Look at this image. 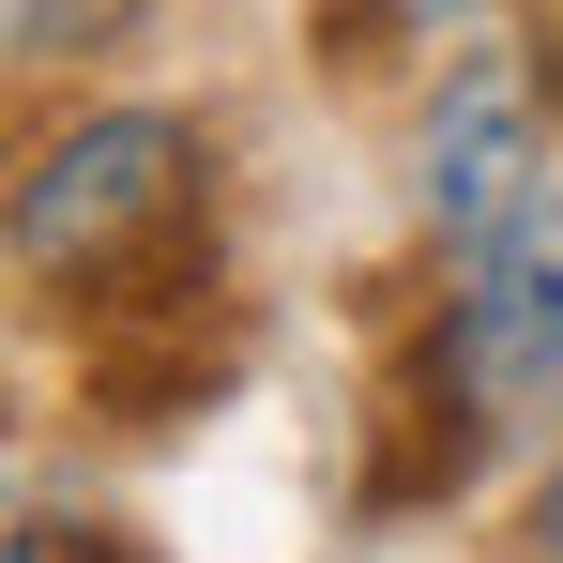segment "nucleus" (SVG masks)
I'll use <instances>...</instances> for the list:
<instances>
[{"mask_svg":"<svg viewBox=\"0 0 563 563\" xmlns=\"http://www.w3.org/2000/svg\"><path fill=\"white\" fill-rule=\"evenodd\" d=\"M184 198H198V122L168 107H92V122H62L15 198H0V244H15V275L62 289V305H137V289L184 260Z\"/></svg>","mask_w":563,"mask_h":563,"instance_id":"1","label":"nucleus"},{"mask_svg":"<svg viewBox=\"0 0 563 563\" xmlns=\"http://www.w3.org/2000/svg\"><path fill=\"white\" fill-rule=\"evenodd\" d=\"M427 366L457 380L487 427L533 411V396H563V184H533L503 229H472V244H457V289H442Z\"/></svg>","mask_w":563,"mask_h":563,"instance_id":"2","label":"nucleus"},{"mask_svg":"<svg viewBox=\"0 0 563 563\" xmlns=\"http://www.w3.org/2000/svg\"><path fill=\"white\" fill-rule=\"evenodd\" d=\"M411 184H427V229L472 244V229H503L518 198L549 184L533 168V77L503 62V46H472L457 77L427 92V137H411Z\"/></svg>","mask_w":563,"mask_h":563,"instance_id":"3","label":"nucleus"},{"mask_svg":"<svg viewBox=\"0 0 563 563\" xmlns=\"http://www.w3.org/2000/svg\"><path fill=\"white\" fill-rule=\"evenodd\" d=\"M46 563H153V549H137V533H62Z\"/></svg>","mask_w":563,"mask_h":563,"instance_id":"4","label":"nucleus"},{"mask_svg":"<svg viewBox=\"0 0 563 563\" xmlns=\"http://www.w3.org/2000/svg\"><path fill=\"white\" fill-rule=\"evenodd\" d=\"M533 549L563 563V457H549V487H533Z\"/></svg>","mask_w":563,"mask_h":563,"instance_id":"5","label":"nucleus"},{"mask_svg":"<svg viewBox=\"0 0 563 563\" xmlns=\"http://www.w3.org/2000/svg\"><path fill=\"white\" fill-rule=\"evenodd\" d=\"M396 15H427V31H442V15H457V0H396Z\"/></svg>","mask_w":563,"mask_h":563,"instance_id":"6","label":"nucleus"},{"mask_svg":"<svg viewBox=\"0 0 563 563\" xmlns=\"http://www.w3.org/2000/svg\"><path fill=\"white\" fill-rule=\"evenodd\" d=\"M0 15H15V0H0Z\"/></svg>","mask_w":563,"mask_h":563,"instance_id":"7","label":"nucleus"}]
</instances>
